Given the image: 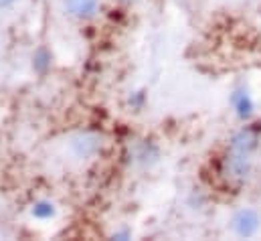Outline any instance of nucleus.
<instances>
[{
    "label": "nucleus",
    "instance_id": "423d86ee",
    "mask_svg": "<svg viewBox=\"0 0 261 241\" xmlns=\"http://www.w3.org/2000/svg\"><path fill=\"white\" fill-rule=\"evenodd\" d=\"M14 0H0V8H4V6H8V4H12Z\"/></svg>",
    "mask_w": 261,
    "mask_h": 241
},
{
    "label": "nucleus",
    "instance_id": "f257e3e1",
    "mask_svg": "<svg viewBox=\"0 0 261 241\" xmlns=\"http://www.w3.org/2000/svg\"><path fill=\"white\" fill-rule=\"evenodd\" d=\"M257 140H259V134L255 128H245L231 140L229 154L223 162V175L229 181L243 182L247 179L251 171V156H253V150L257 148Z\"/></svg>",
    "mask_w": 261,
    "mask_h": 241
},
{
    "label": "nucleus",
    "instance_id": "20e7f679",
    "mask_svg": "<svg viewBox=\"0 0 261 241\" xmlns=\"http://www.w3.org/2000/svg\"><path fill=\"white\" fill-rule=\"evenodd\" d=\"M235 106H237V112H239L241 118H247L251 114V110H253V104H251L247 93H237L235 95Z\"/></svg>",
    "mask_w": 261,
    "mask_h": 241
},
{
    "label": "nucleus",
    "instance_id": "7ed1b4c3",
    "mask_svg": "<svg viewBox=\"0 0 261 241\" xmlns=\"http://www.w3.org/2000/svg\"><path fill=\"white\" fill-rule=\"evenodd\" d=\"M69 10L79 18H89L97 10V0H67Z\"/></svg>",
    "mask_w": 261,
    "mask_h": 241
},
{
    "label": "nucleus",
    "instance_id": "f03ea898",
    "mask_svg": "<svg viewBox=\"0 0 261 241\" xmlns=\"http://www.w3.org/2000/svg\"><path fill=\"white\" fill-rule=\"evenodd\" d=\"M257 227H259V217H257V213L251 211V209H245V211H241V213L235 217V229H237V233L243 235V237L253 235V233L257 231Z\"/></svg>",
    "mask_w": 261,
    "mask_h": 241
},
{
    "label": "nucleus",
    "instance_id": "39448f33",
    "mask_svg": "<svg viewBox=\"0 0 261 241\" xmlns=\"http://www.w3.org/2000/svg\"><path fill=\"white\" fill-rule=\"evenodd\" d=\"M33 213H35V217H39V219H49V217H53L55 215V207L51 205V203H37L35 205V209H33Z\"/></svg>",
    "mask_w": 261,
    "mask_h": 241
}]
</instances>
